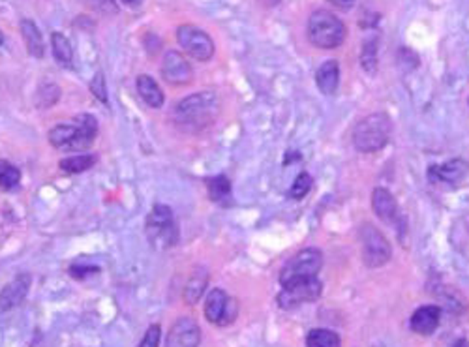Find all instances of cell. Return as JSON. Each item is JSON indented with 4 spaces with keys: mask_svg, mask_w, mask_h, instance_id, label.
Here are the masks:
<instances>
[{
    "mask_svg": "<svg viewBox=\"0 0 469 347\" xmlns=\"http://www.w3.org/2000/svg\"><path fill=\"white\" fill-rule=\"evenodd\" d=\"M218 96L214 92H197L175 105L173 118L186 130H203L213 124L218 115Z\"/></svg>",
    "mask_w": 469,
    "mask_h": 347,
    "instance_id": "1",
    "label": "cell"
},
{
    "mask_svg": "<svg viewBox=\"0 0 469 347\" xmlns=\"http://www.w3.org/2000/svg\"><path fill=\"white\" fill-rule=\"evenodd\" d=\"M96 135H98V121L88 113H81L77 115L73 124H59L51 128L47 138L55 149L81 152L93 147Z\"/></svg>",
    "mask_w": 469,
    "mask_h": 347,
    "instance_id": "2",
    "label": "cell"
},
{
    "mask_svg": "<svg viewBox=\"0 0 469 347\" xmlns=\"http://www.w3.org/2000/svg\"><path fill=\"white\" fill-rule=\"evenodd\" d=\"M393 133V121L385 113H372L353 128V147L362 154L381 150Z\"/></svg>",
    "mask_w": 469,
    "mask_h": 347,
    "instance_id": "3",
    "label": "cell"
},
{
    "mask_svg": "<svg viewBox=\"0 0 469 347\" xmlns=\"http://www.w3.org/2000/svg\"><path fill=\"white\" fill-rule=\"evenodd\" d=\"M308 39L317 49H336L345 42L348 28L338 16L328 10H316L308 19Z\"/></svg>",
    "mask_w": 469,
    "mask_h": 347,
    "instance_id": "4",
    "label": "cell"
},
{
    "mask_svg": "<svg viewBox=\"0 0 469 347\" xmlns=\"http://www.w3.org/2000/svg\"><path fill=\"white\" fill-rule=\"evenodd\" d=\"M145 233H147L148 243L160 252L173 248L179 243V226H177L173 210L167 205H154L145 221Z\"/></svg>",
    "mask_w": 469,
    "mask_h": 347,
    "instance_id": "5",
    "label": "cell"
},
{
    "mask_svg": "<svg viewBox=\"0 0 469 347\" xmlns=\"http://www.w3.org/2000/svg\"><path fill=\"white\" fill-rule=\"evenodd\" d=\"M323 267V254L317 248H304L295 254L284 269L280 270V284L282 287H291L300 281L317 278Z\"/></svg>",
    "mask_w": 469,
    "mask_h": 347,
    "instance_id": "6",
    "label": "cell"
},
{
    "mask_svg": "<svg viewBox=\"0 0 469 347\" xmlns=\"http://www.w3.org/2000/svg\"><path fill=\"white\" fill-rule=\"evenodd\" d=\"M360 244H362V261L366 267L377 269L387 264L393 257V248L385 235L376 226L364 224L360 227Z\"/></svg>",
    "mask_w": 469,
    "mask_h": 347,
    "instance_id": "7",
    "label": "cell"
},
{
    "mask_svg": "<svg viewBox=\"0 0 469 347\" xmlns=\"http://www.w3.org/2000/svg\"><path fill=\"white\" fill-rule=\"evenodd\" d=\"M177 42L184 53L199 62L210 61L216 51L213 38L196 25H180L177 28Z\"/></svg>",
    "mask_w": 469,
    "mask_h": 347,
    "instance_id": "8",
    "label": "cell"
},
{
    "mask_svg": "<svg viewBox=\"0 0 469 347\" xmlns=\"http://www.w3.org/2000/svg\"><path fill=\"white\" fill-rule=\"evenodd\" d=\"M239 314L237 300L231 298L224 289H213L205 300V317L213 325H230Z\"/></svg>",
    "mask_w": 469,
    "mask_h": 347,
    "instance_id": "9",
    "label": "cell"
},
{
    "mask_svg": "<svg viewBox=\"0 0 469 347\" xmlns=\"http://www.w3.org/2000/svg\"><path fill=\"white\" fill-rule=\"evenodd\" d=\"M321 293L323 284L317 278H311V280L300 281V284H295L291 287H284L278 295V304L280 308L293 310L300 304L314 303L321 297Z\"/></svg>",
    "mask_w": 469,
    "mask_h": 347,
    "instance_id": "10",
    "label": "cell"
},
{
    "mask_svg": "<svg viewBox=\"0 0 469 347\" xmlns=\"http://www.w3.org/2000/svg\"><path fill=\"white\" fill-rule=\"evenodd\" d=\"M162 78L167 85L186 87L194 81V70L190 62L179 51H167L162 61Z\"/></svg>",
    "mask_w": 469,
    "mask_h": 347,
    "instance_id": "11",
    "label": "cell"
},
{
    "mask_svg": "<svg viewBox=\"0 0 469 347\" xmlns=\"http://www.w3.org/2000/svg\"><path fill=\"white\" fill-rule=\"evenodd\" d=\"M201 329L191 317H180L167 332L165 347H199Z\"/></svg>",
    "mask_w": 469,
    "mask_h": 347,
    "instance_id": "12",
    "label": "cell"
},
{
    "mask_svg": "<svg viewBox=\"0 0 469 347\" xmlns=\"http://www.w3.org/2000/svg\"><path fill=\"white\" fill-rule=\"evenodd\" d=\"M30 291V276L17 274L10 284H6L0 291V312H10L21 306Z\"/></svg>",
    "mask_w": 469,
    "mask_h": 347,
    "instance_id": "13",
    "label": "cell"
},
{
    "mask_svg": "<svg viewBox=\"0 0 469 347\" xmlns=\"http://www.w3.org/2000/svg\"><path fill=\"white\" fill-rule=\"evenodd\" d=\"M372 209L376 216L385 224H394L398 218V205L387 188H376L372 193Z\"/></svg>",
    "mask_w": 469,
    "mask_h": 347,
    "instance_id": "14",
    "label": "cell"
},
{
    "mask_svg": "<svg viewBox=\"0 0 469 347\" xmlns=\"http://www.w3.org/2000/svg\"><path fill=\"white\" fill-rule=\"evenodd\" d=\"M439 317H441V310L434 306V304H426L420 306L411 315V329L420 336H428L432 332H436L439 325Z\"/></svg>",
    "mask_w": 469,
    "mask_h": 347,
    "instance_id": "15",
    "label": "cell"
},
{
    "mask_svg": "<svg viewBox=\"0 0 469 347\" xmlns=\"http://www.w3.org/2000/svg\"><path fill=\"white\" fill-rule=\"evenodd\" d=\"M432 178L437 182H445V184H460L464 181L469 173V164L462 158L456 160H449L441 166H436L430 169Z\"/></svg>",
    "mask_w": 469,
    "mask_h": 347,
    "instance_id": "16",
    "label": "cell"
},
{
    "mask_svg": "<svg viewBox=\"0 0 469 347\" xmlns=\"http://www.w3.org/2000/svg\"><path fill=\"white\" fill-rule=\"evenodd\" d=\"M316 85L325 96H333L338 92L340 87V64L338 61H327L323 62L321 66L317 68L316 73Z\"/></svg>",
    "mask_w": 469,
    "mask_h": 347,
    "instance_id": "17",
    "label": "cell"
},
{
    "mask_svg": "<svg viewBox=\"0 0 469 347\" xmlns=\"http://www.w3.org/2000/svg\"><path fill=\"white\" fill-rule=\"evenodd\" d=\"M137 94L141 96V99L148 107L153 109H160L165 102V94L164 90L160 88V85L156 83V79L150 78V75H139L136 81Z\"/></svg>",
    "mask_w": 469,
    "mask_h": 347,
    "instance_id": "18",
    "label": "cell"
},
{
    "mask_svg": "<svg viewBox=\"0 0 469 347\" xmlns=\"http://www.w3.org/2000/svg\"><path fill=\"white\" fill-rule=\"evenodd\" d=\"M207 286H208V270L205 269V267H197V269L191 272L190 280L186 281L184 295H182L184 303L188 304V306H194V304L199 303V298H201L203 295H205V291H207Z\"/></svg>",
    "mask_w": 469,
    "mask_h": 347,
    "instance_id": "19",
    "label": "cell"
},
{
    "mask_svg": "<svg viewBox=\"0 0 469 347\" xmlns=\"http://www.w3.org/2000/svg\"><path fill=\"white\" fill-rule=\"evenodd\" d=\"M21 34L23 39H25V45H27L28 55H32L34 59H42V56L45 55V44L38 25H36L32 19H23Z\"/></svg>",
    "mask_w": 469,
    "mask_h": 347,
    "instance_id": "20",
    "label": "cell"
},
{
    "mask_svg": "<svg viewBox=\"0 0 469 347\" xmlns=\"http://www.w3.org/2000/svg\"><path fill=\"white\" fill-rule=\"evenodd\" d=\"M51 49H53V56L62 68H71L73 66V49H71L70 39L66 38L62 32H53L51 34Z\"/></svg>",
    "mask_w": 469,
    "mask_h": 347,
    "instance_id": "21",
    "label": "cell"
},
{
    "mask_svg": "<svg viewBox=\"0 0 469 347\" xmlns=\"http://www.w3.org/2000/svg\"><path fill=\"white\" fill-rule=\"evenodd\" d=\"M94 164H96V156L81 154V156H70V158H64V160L59 164V167L60 171H64L66 175H79V173L88 171Z\"/></svg>",
    "mask_w": 469,
    "mask_h": 347,
    "instance_id": "22",
    "label": "cell"
},
{
    "mask_svg": "<svg viewBox=\"0 0 469 347\" xmlns=\"http://www.w3.org/2000/svg\"><path fill=\"white\" fill-rule=\"evenodd\" d=\"M306 347H342V340L334 331L314 329L306 336Z\"/></svg>",
    "mask_w": 469,
    "mask_h": 347,
    "instance_id": "23",
    "label": "cell"
},
{
    "mask_svg": "<svg viewBox=\"0 0 469 347\" xmlns=\"http://www.w3.org/2000/svg\"><path fill=\"white\" fill-rule=\"evenodd\" d=\"M207 188L208 195L216 203H224L225 199H230L231 195V182L225 175H216L213 178H207Z\"/></svg>",
    "mask_w": 469,
    "mask_h": 347,
    "instance_id": "24",
    "label": "cell"
},
{
    "mask_svg": "<svg viewBox=\"0 0 469 347\" xmlns=\"http://www.w3.org/2000/svg\"><path fill=\"white\" fill-rule=\"evenodd\" d=\"M21 182V171L8 160H0V190L10 192L19 186Z\"/></svg>",
    "mask_w": 469,
    "mask_h": 347,
    "instance_id": "25",
    "label": "cell"
},
{
    "mask_svg": "<svg viewBox=\"0 0 469 347\" xmlns=\"http://www.w3.org/2000/svg\"><path fill=\"white\" fill-rule=\"evenodd\" d=\"M360 64L364 68L366 72L374 73L377 68V39L368 38L362 44V51H360Z\"/></svg>",
    "mask_w": 469,
    "mask_h": 347,
    "instance_id": "26",
    "label": "cell"
},
{
    "mask_svg": "<svg viewBox=\"0 0 469 347\" xmlns=\"http://www.w3.org/2000/svg\"><path fill=\"white\" fill-rule=\"evenodd\" d=\"M59 99H60V88L53 83L44 85V87L38 90V94H36V105H38L40 109H42V107L45 109V107L55 105Z\"/></svg>",
    "mask_w": 469,
    "mask_h": 347,
    "instance_id": "27",
    "label": "cell"
},
{
    "mask_svg": "<svg viewBox=\"0 0 469 347\" xmlns=\"http://www.w3.org/2000/svg\"><path fill=\"white\" fill-rule=\"evenodd\" d=\"M311 184H314L311 176L308 175V173H300V175L295 178L293 184H291L290 197L291 199H302L304 195H308V192L311 190Z\"/></svg>",
    "mask_w": 469,
    "mask_h": 347,
    "instance_id": "28",
    "label": "cell"
},
{
    "mask_svg": "<svg viewBox=\"0 0 469 347\" xmlns=\"http://www.w3.org/2000/svg\"><path fill=\"white\" fill-rule=\"evenodd\" d=\"M83 4L90 10L98 11L102 16H115L119 13V6L115 0H83Z\"/></svg>",
    "mask_w": 469,
    "mask_h": 347,
    "instance_id": "29",
    "label": "cell"
},
{
    "mask_svg": "<svg viewBox=\"0 0 469 347\" xmlns=\"http://www.w3.org/2000/svg\"><path fill=\"white\" fill-rule=\"evenodd\" d=\"M90 92L98 98V102L107 104V88H105V78L102 72L96 73L90 81Z\"/></svg>",
    "mask_w": 469,
    "mask_h": 347,
    "instance_id": "30",
    "label": "cell"
},
{
    "mask_svg": "<svg viewBox=\"0 0 469 347\" xmlns=\"http://www.w3.org/2000/svg\"><path fill=\"white\" fill-rule=\"evenodd\" d=\"M160 340H162V329H160V325L154 323V325L148 327L145 336H143V340L137 347H160Z\"/></svg>",
    "mask_w": 469,
    "mask_h": 347,
    "instance_id": "31",
    "label": "cell"
},
{
    "mask_svg": "<svg viewBox=\"0 0 469 347\" xmlns=\"http://www.w3.org/2000/svg\"><path fill=\"white\" fill-rule=\"evenodd\" d=\"M70 276H73L76 280H87L90 274H98L100 269L94 264H71L70 267Z\"/></svg>",
    "mask_w": 469,
    "mask_h": 347,
    "instance_id": "32",
    "label": "cell"
},
{
    "mask_svg": "<svg viewBox=\"0 0 469 347\" xmlns=\"http://www.w3.org/2000/svg\"><path fill=\"white\" fill-rule=\"evenodd\" d=\"M327 2L331 6H334V8H338V10L350 11L355 8V2H357V0H327Z\"/></svg>",
    "mask_w": 469,
    "mask_h": 347,
    "instance_id": "33",
    "label": "cell"
},
{
    "mask_svg": "<svg viewBox=\"0 0 469 347\" xmlns=\"http://www.w3.org/2000/svg\"><path fill=\"white\" fill-rule=\"evenodd\" d=\"M265 8H273V6H278L282 0H259Z\"/></svg>",
    "mask_w": 469,
    "mask_h": 347,
    "instance_id": "34",
    "label": "cell"
},
{
    "mask_svg": "<svg viewBox=\"0 0 469 347\" xmlns=\"http://www.w3.org/2000/svg\"><path fill=\"white\" fill-rule=\"evenodd\" d=\"M122 2L128 6H133V8H137V6H141L143 0H122Z\"/></svg>",
    "mask_w": 469,
    "mask_h": 347,
    "instance_id": "35",
    "label": "cell"
},
{
    "mask_svg": "<svg viewBox=\"0 0 469 347\" xmlns=\"http://www.w3.org/2000/svg\"><path fill=\"white\" fill-rule=\"evenodd\" d=\"M454 347H468V343H465V340H458V342H456V346Z\"/></svg>",
    "mask_w": 469,
    "mask_h": 347,
    "instance_id": "36",
    "label": "cell"
},
{
    "mask_svg": "<svg viewBox=\"0 0 469 347\" xmlns=\"http://www.w3.org/2000/svg\"><path fill=\"white\" fill-rule=\"evenodd\" d=\"M2 44H4V34L0 32V45H2Z\"/></svg>",
    "mask_w": 469,
    "mask_h": 347,
    "instance_id": "37",
    "label": "cell"
},
{
    "mask_svg": "<svg viewBox=\"0 0 469 347\" xmlns=\"http://www.w3.org/2000/svg\"><path fill=\"white\" fill-rule=\"evenodd\" d=\"M468 104H469V99H468Z\"/></svg>",
    "mask_w": 469,
    "mask_h": 347,
    "instance_id": "38",
    "label": "cell"
}]
</instances>
